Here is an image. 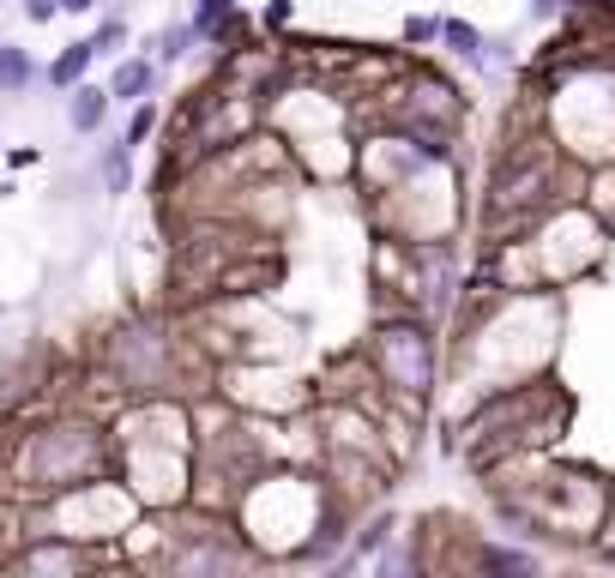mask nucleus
Segmentation results:
<instances>
[{
  "label": "nucleus",
  "instance_id": "nucleus-1",
  "mask_svg": "<svg viewBox=\"0 0 615 578\" xmlns=\"http://www.w3.org/2000/svg\"><path fill=\"white\" fill-rule=\"evenodd\" d=\"M121 464L115 440L85 416H61L42 422L19 440L13 452V489L25 501H61V494H85L91 482H109Z\"/></svg>",
  "mask_w": 615,
  "mask_h": 578
},
{
  "label": "nucleus",
  "instance_id": "nucleus-2",
  "mask_svg": "<svg viewBox=\"0 0 615 578\" xmlns=\"http://www.w3.org/2000/svg\"><path fill=\"white\" fill-rule=\"evenodd\" d=\"M254 561H260V549L242 537L236 518L194 506V513L170 518L158 549L139 561V573L145 578H254Z\"/></svg>",
  "mask_w": 615,
  "mask_h": 578
},
{
  "label": "nucleus",
  "instance_id": "nucleus-3",
  "mask_svg": "<svg viewBox=\"0 0 615 578\" xmlns=\"http://www.w3.org/2000/svg\"><path fill=\"white\" fill-rule=\"evenodd\" d=\"M374 385L386 392L393 404L405 410H429L434 385H441V337H434V320L398 308V313H380L374 332H368V349H362Z\"/></svg>",
  "mask_w": 615,
  "mask_h": 578
},
{
  "label": "nucleus",
  "instance_id": "nucleus-4",
  "mask_svg": "<svg viewBox=\"0 0 615 578\" xmlns=\"http://www.w3.org/2000/svg\"><path fill=\"white\" fill-rule=\"evenodd\" d=\"M109 373L133 398H163L175 385V337L151 320H133L109 337Z\"/></svg>",
  "mask_w": 615,
  "mask_h": 578
},
{
  "label": "nucleus",
  "instance_id": "nucleus-5",
  "mask_svg": "<svg viewBox=\"0 0 615 578\" xmlns=\"http://www.w3.org/2000/svg\"><path fill=\"white\" fill-rule=\"evenodd\" d=\"M0 578H91V542L37 530L13 554H0Z\"/></svg>",
  "mask_w": 615,
  "mask_h": 578
},
{
  "label": "nucleus",
  "instance_id": "nucleus-6",
  "mask_svg": "<svg viewBox=\"0 0 615 578\" xmlns=\"http://www.w3.org/2000/svg\"><path fill=\"white\" fill-rule=\"evenodd\" d=\"M477 578H543V554L531 542H477Z\"/></svg>",
  "mask_w": 615,
  "mask_h": 578
},
{
  "label": "nucleus",
  "instance_id": "nucleus-7",
  "mask_svg": "<svg viewBox=\"0 0 615 578\" xmlns=\"http://www.w3.org/2000/svg\"><path fill=\"white\" fill-rule=\"evenodd\" d=\"M158 73L163 66L151 61V54H121L115 66H109V97H115V103H145V97H151V90H158Z\"/></svg>",
  "mask_w": 615,
  "mask_h": 578
},
{
  "label": "nucleus",
  "instance_id": "nucleus-8",
  "mask_svg": "<svg viewBox=\"0 0 615 578\" xmlns=\"http://www.w3.org/2000/svg\"><path fill=\"white\" fill-rule=\"evenodd\" d=\"M187 19H194L199 42H218V49H236V37L248 30V19H242V0H199Z\"/></svg>",
  "mask_w": 615,
  "mask_h": 578
},
{
  "label": "nucleus",
  "instance_id": "nucleus-9",
  "mask_svg": "<svg viewBox=\"0 0 615 578\" xmlns=\"http://www.w3.org/2000/svg\"><path fill=\"white\" fill-rule=\"evenodd\" d=\"M441 49L453 54L458 66H471V73H489V30H477L471 19L446 13V19H441Z\"/></svg>",
  "mask_w": 615,
  "mask_h": 578
},
{
  "label": "nucleus",
  "instance_id": "nucleus-10",
  "mask_svg": "<svg viewBox=\"0 0 615 578\" xmlns=\"http://www.w3.org/2000/svg\"><path fill=\"white\" fill-rule=\"evenodd\" d=\"M109 109H115L109 85H91V78H85V85L66 90V127H73V133H103Z\"/></svg>",
  "mask_w": 615,
  "mask_h": 578
},
{
  "label": "nucleus",
  "instance_id": "nucleus-11",
  "mask_svg": "<svg viewBox=\"0 0 615 578\" xmlns=\"http://www.w3.org/2000/svg\"><path fill=\"white\" fill-rule=\"evenodd\" d=\"M91 61H97V49H91V37H79V42H66L61 54H54L49 66H42V78H49L54 90H73V85H85V78H91Z\"/></svg>",
  "mask_w": 615,
  "mask_h": 578
},
{
  "label": "nucleus",
  "instance_id": "nucleus-12",
  "mask_svg": "<svg viewBox=\"0 0 615 578\" xmlns=\"http://www.w3.org/2000/svg\"><path fill=\"white\" fill-rule=\"evenodd\" d=\"M199 49V30H194V19H170V25L151 37V61L158 66H175V61H187V54Z\"/></svg>",
  "mask_w": 615,
  "mask_h": 578
},
{
  "label": "nucleus",
  "instance_id": "nucleus-13",
  "mask_svg": "<svg viewBox=\"0 0 615 578\" xmlns=\"http://www.w3.org/2000/svg\"><path fill=\"white\" fill-rule=\"evenodd\" d=\"M97 175H103V193H109V199H121V193L133 187V145H127V139H109L103 157H97Z\"/></svg>",
  "mask_w": 615,
  "mask_h": 578
},
{
  "label": "nucleus",
  "instance_id": "nucleus-14",
  "mask_svg": "<svg viewBox=\"0 0 615 578\" xmlns=\"http://www.w3.org/2000/svg\"><path fill=\"white\" fill-rule=\"evenodd\" d=\"M393 542H398V513H386V506H380V513L350 537V554H356V561H374V554L393 549Z\"/></svg>",
  "mask_w": 615,
  "mask_h": 578
},
{
  "label": "nucleus",
  "instance_id": "nucleus-15",
  "mask_svg": "<svg viewBox=\"0 0 615 578\" xmlns=\"http://www.w3.org/2000/svg\"><path fill=\"white\" fill-rule=\"evenodd\" d=\"M30 78H37V61H30V49H19V42H0V97H19V90H30Z\"/></svg>",
  "mask_w": 615,
  "mask_h": 578
},
{
  "label": "nucleus",
  "instance_id": "nucleus-16",
  "mask_svg": "<svg viewBox=\"0 0 615 578\" xmlns=\"http://www.w3.org/2000/svg\"><path fill=\"white\" fill-rule=\"evenodd\" d=\"M398 37H405L410 49H429V42H441V13H410L405 25H398Z\"/></svg>",
  "mask_w": 615,
  "mask_h": 578
},
{
  "label": "nucleus",
  "instance_id": "nucleus-17",
  "mask_svg": "<svg viewBox=\"0 0 615 578\" xmlns=\"http://www.w3.org/2000/svg\"><path fill=\"white\" fill-rule=\"evenodd\" d=\"M121 42H127V19H103V25L91 30V49H97V61H103V54H115V61H121Z\"/></svg>",
  "mask_w": 615,
  "mask_h": 578
},
{
  "label": "nucleus",
  "instance_id": "nucleus-18",
  "mask_svg": "<svg viewBox=\"0 0 615 578\" xmlns=\"http://www.w3.org/2000/svg\"><path fill=\"white\" fill-rule=\"evenodd\" d=\"M151 127H158V103L145 97V103H133V121H127V133H121V139H127V145H145V139H151Z\"/></svg>",
  "mask_w": 615,
  "mask_h": 578
},
{
  "label": "nucleus",
  "instance_id": "nucleus-19",
  "mask_svg": "<svg viewBox=\"0 0 615 578\" xmlns=\"http://www.w3.org/2000/svg\"><path fill=\"white\" fill-rule=\"evenodd\" d=\"M290 19H296V0H266V7H260V25L266 30H284Z\"/></svg>",
  "mask_w": 615,
  "mask_h": 578
},
{
  "label": "nucleus",
  "instance_id": "nucleus-20",
  "mask_svg": "<svg viewBox=\"0 0 615 578\" xmlns=\"http://www.w3.org/2000/svg\"><path fill=\"white\" fill-rule=\"evenodd\" d=\"M19 7H25L30 30H37V25H54V19H61V0H19Z\"/></svg>",
  "mask_w": 615,
  "mask_h": 578
},
{
  "label": "nucleus",
  "instance_id": "nucleus-21",
  "mask_svg": "<svg viewBox=\"0 0 615 578\" xmlns=\"http://www.w3.org/2000/svg\"><path fill=\"white\" fill-rule=\"evenodd\" d=\"M525 13H531L537 25H550V19H562V13H567V0H525Z\"/></svg>",
  "mask_w": 615,
  "mask_h": 578
},
{
  "label": "nucleus",
  "instance_id": "nucleus-22",
  "mask_svg": "<svg viewBox=\"0 0 615 578\" xmlns=\"http://www.w3.org/2000/svg\"><path fill=\"white\" fill-rule=\"evenodd\" d=\"M103 0H61V13H73V19H91Z\"/></svg>",
  "mask_w": 615,
  "mask_h": 578
}]
</instances>
